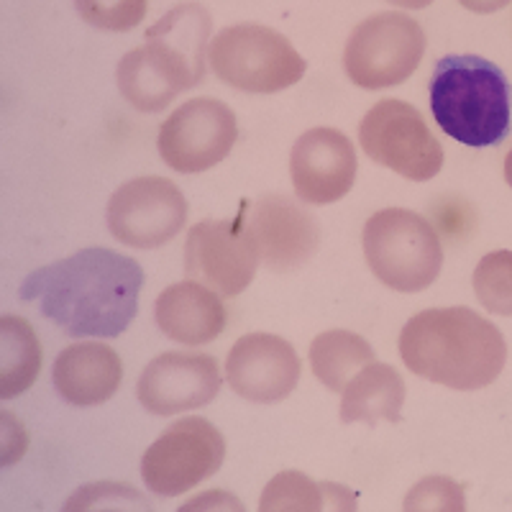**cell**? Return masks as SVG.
<instances>
[{"instance_id":"cell-24","label":"cell","mask_w":512,"mask_h":512,"mask_svg":"<svg viewBox=\"0 0 512 512\" xmlns=\"http://www.w3.org/2000/svg\"><path fill=\"white\" fill-rule=\"evenodd\" d=\"M474 295L489 313L512 315V251L500 249L482 256L474 269Z\"/></svg>"},{"instance_id":"cell-30","label":"cell","mask_w":512,"mask_h":512,"mask_svg":"<svg viewBox=\"0 0 512 512\" xmlns=\"http://www.w3.org/2000/svg\"><path fill=\"white\" fill-rule=\"evenodd\" d=\"M466 11L479 13V16H487V13H497L505 6H510L512 0H459Z\"/></svg>"},{"instance_id":"cell-12","label":"cell","mask_w":512,"mask_h":512,"mask_svg":"<svg viewBox=\"0 0 512 512\" xmlns=\"http://www.w3.org/2000/svg\"><path fill=\"white\" fill-rule=\"evenodd\" d=\"M205 67L192 62L185 52L162 36L146 34L144 47L123 54L116 67L118 90L123 100L141 113L164 111L182 90L195 88Z\"/></svg>"},{"instance_id":"cell-25","label":"cell","mask_w":512,"mask_h":512,"mask_svg":"<svg viewBox=\"0 0 512 512\" xmlns=\"http://www.w3.org/2000/svg\"><path fill=\"white\" fill-rule=\"evenodd\" d=\"M402 512H466L464 487L443 474L423 477L408 489Z\"/></svg>"},{"instance_id":"cell-26","label":"cell","mask_w":512,"mask_h":512,"mask_svg":"<svg viewBox=\"0 0 512 512\" xmlns=\"http://www.w3.org/2000/svg\"><path fill=\"white\" fill-rule=\"evenodd\" d=\"M149 0H75V8L93 29L123 34L144 21Z\"/></svg>"},{"instance_id":"cell-8","label":"cell","mask_w":512,"mask_h":512,"mask_svg":"<svg viewBox=\"0 0 512 512\" xmlns=\"http://www.w3.org/2000/svg\"><path fill=\"white\" fill-rule=\"evenodd\" d=\"M359 144L372 162L410 182H428L441 172L443 146L405 100H379L361 118Z\"/></svg>"},{"instance_id":"cell-22","label":"cell","mask_w":512,"mask_h":512,"mask_svg":"<svg viewBox=\"0 0 512 512\" xmlns=\"http://www.w3.org/2000/svg\"><path fill=\"white\" fill-rule=\"evenodd\" d=\"M259 512H326L323 482L295 469L274 474L262 489Z\"/></svg>"},{"instance_id":"cell-19","label":"cell","mask_w":512,"mask_h":512,"mask_svg":"<svg viewBox=\"0 0 512 512\" xmlns=\"http://www.w3.org/2000/svg\"><path fill=\"white\" fill-rule=\"evenodd\" d=\"M405 405V382L390 364H369L341 392V420L377 425L382 420L400 423Z\"/></svg>"},{"instance_id":"cell-11","label":"cell","mask_w":512,"mask_h":512,"mask_svg":"<svg viewBox=\"0 0 512 512\" xmlns=\"http://www.w3.org/2000/svg\"><path fill=\"white\" fill-rule=\"evenodd\" d=\"M262 264L246 218L195 223L185 241V272L190 280L233 297L254 282Z\"/></svg>"},{"instance_id":"cell-5","label":"cell","mask_w":512,"mask_h":512,"mask_svg":"<svg viewBox=\"0 0 512 512\" xmlns=\"http://www.w3.org/2000/svg\"><path fill=\"white\" fill-rule=\"evenodd\" d=\"M213 75L249 95H272L303 80L308 64L290 39L262 24H236L210 41Z\"/></svg>"},{"instance_id":"cell-3","label":"cell","mask_w":512,"mask_h":512,"mask_svg":"<svg viewBox=\"0 0 512 512\" xmlns=\"http://www.w3.org/2000/svg\"><path fill=\"white\" fill-rule=\"evenodd\" d=\"M431 113L443 134L484 149L510 134V85L505 72L477 54H451L436 62Z\"/></svg>"},{"instance_id":"cell-21","label":"cell","mask_w":512,"mask_h":512,"mask_svg":"<svg viewBox=\"0 0 512 512\" xmlns=\"http://www.w3.org/2000/svg\"><path fill=\"white\" fill-rule=\"evenodd\" d=\"M41 346L34 328L16 315L0 318V400L21 395L36 382Z\"/></svg>"},{"instance_id":"cell-16","label":"cell","mask_w":512,"mask_h":512,"mask_svg":"<svg viewBox=\"0 0 512 512\" xmlns=\"http://www.w3.org/2000/svg\"><path fill=\"white\" fill-rule=\"evenodd\" d=\"M246 226L259 259L272 272H292L310 262L320 244V226L310 210L285 195H264L246 210Z\"/></svg>"},{"instance_id":"cell-15","label":"cell","mask_w":512,"mask_h":512,"mask_svg":"<svg viewBox=\"0 0 512 512\" xmlns=\"http://www.w3.org/2000/svg\"><path fill=\"white\" fill-rule=\"evenodd\" d=\"M290 177L300 203H338L356 180L354 144L338 128H310L292 146Z\"/></svg>"},{"instance_id":"cell-13","label":"cell","mask_w":512,"mask_h":512,"mask_svg":"<svg viewBox=\"0 0 512 512\" xmlns=\"http://www.w3.org/2000/svg\"><path fill=\"white\" fill-rule=\"evenodd\" d=\"M221 384V367L213 356L167 351L146 364L136 397L146 413L177 415L210 405Z\"/></svg>"},{"instance_id":"cell-10","label":"cell","mask_w":512,"mask_h":512,"mask_svg":"<svg viewBox=\"0 0 512 512\" xmlns=\"http://www.w3.org/2000/svg\"><path fill=\"white\" fill-rule=\"evenodd\" d=\"M108 231L131 249H159L187 223V200L164 177H136L113 192L105 210Z\"/></svg>"},{"instance_id":"cell-29","label":"cell","mask_w":512,"mask_h":512,"mask_svg":"<svg viewBox=\"0 0 512 512\" xmlns=\"http://www.w3.org/2000/svg\"><path fill=\"white\" fill-rule=\"evenodd\" d=\"M323 492H326V512H356L359 510V500L356 492L346 484L338 482H323Z\"/></svg>"},{"instance_id":"cell-7","label":"cell","mask_w":512,"mask_h":512,"mask_svg":"<svg viewBox=\"0 0 512 512\" xmlns=\"http://www.w3.org/2000/svg\"><path fill=\"white\" fill-rule=\"evenodd\" d=\"M226 461V438L205 418L172 423L141 459V479L157 497H180L210 479Z\"/></svg>"},{"instance_id":"cell-28","label":"cell","mask_w":512,"mask_h":512,"mask_svg":"<svg viewBox=\"0 0 512 512\" xmlns=\"http://www.w3.org/2000/svg\"><path fill=\"white\" fill-rule=\"evenodd\" d=\"M177 512H246V507L228 489H208L190 497L185 505L177 507Z\"/></svg>"},{"instance_id":"cell-20","label":"cell","mask_w":512,"mask_h":512,"mask_svg":"<svg viewBox=\"0 0 512 512\" xmlns=\"http://www.w3.org/2000/svg\"><path fill=\"white\" fill-rule=\"evenodd\" d=\"M374 349L369 341L351 331H326L310 344V367L318 382L331 392H344L346 384L364 367L374 364Z\"/></svg>"},{"instance_id":"cell-1","label":"cell","mask_w":512,"mask_h":512,"mask_svg":"<svg viewBox=\"0 0 512 512\" xmlns=\"http://www.w3.org/2000/svg\"><path fill=\"white\" fill-rule=\"evenodd\" d=\"M144 269L136 259L93 246L31 272L21 300L72 338H116L139 310Z\"/></svg>"},{"instance_id":"cell-4","label":"cell","mask_w":512,"mask_h":512,"mask_svg":"<svg viewBox=\"0 0 512 512\" xmlns=\"http://www.w3.org/2000/svg\"><path fill=\"white\" fill-rule=\"evenodd\" d=\"M364 256L372 274L395 292L428 290L443 267V246L431 221L405 208H384L364 223Z\"/></svg>"},{"instance_id":"cell-27","label":"cell","mask_w":512,"mask_h":512,"mask_svg":"<svg viewBox=\"0 0 512 512\" xmlns=\"http://www.w3.org/2000/svg\"><path fill=\"white\" fill-rule=\"evenodd\" d=\"M26 446H29V438H26L24 425L11 413H0V464H16L26 454Z\"/></svg>"},{"instance_id":"cell-18","label":"cell","mask_w":512,"mask_h":512,"mask_svg":"<svg viewBox=\"0 0 512 512\" xmlns=\"http://www.w3.org/2000/svg\"><path fill=\"white\" fill-rule=\"evenodd\" d=\"M123 379V364L111 346L98 341L72 344L54 359L52 382L62 402L95 408L111 400Z\"/></svg>"},{"instance_id":"cell-6","label":"cell","mask_w":512,"mask_h":512,"mask_svg":"<svg viewBox=\"0 0 512 512\" xmlns=\"http://www.w3.org/2000/svg\"><path fill=\"white\" fill-rule=\"evenodd\" d=\"M425 54V34L405 13H377L361 21L344 49V72L364 90L402 85Z\"/></svg>"},{"instance_id":"cell-31","label":"cell","mask_w":512,"mask_h":512,"mask_svg":"<svg viewBox=\"0 0 512 512\" xmlns=\"http://www.w3.org/2000/svg\"><path fill=\"white\" fill-rule=\"evenodd\" d=\"M392 6L397 8H408V11H420V8H428L433 0H387Z\"/></svg>"},{"instance_id":"cell-2","label":"cell","mask_w":512,"mask_h":512,"mask_svg":"<svg viewBox=\"0 0 512 512\" xmlns=\"http://www.w3.org/2000/svg\"><path fill=\"white\" fill-rule=\"evenodd\" d=\"M400 356L428 382L474 392L500 377L507 344L500 328L472 308H431L402 326Z\"/></svg>"},{"instance_id":"cell-23","label":"cell","mask_w":512,"mask_h":512,"mask_svg":"<svg viewBox=\"0 0 512 512\" xmlns=\"http://www.w3.org/2000/svg\"><path fill=\"white\" fill-rule=\"evenodd\" d=\"M59 512H154V505L131 484L90 482L77 487Z\"/></svg>"},{"instance_id":"cell-32","label":"cell","mask_w":512,"mask_h":512,"mask_svg":"<svg viewBox=\"0 0 512 512\" xmlns=\"http://www.w3.org/2000/svg\"><path fill=\"white\" fill-rule=\"evenodd\" d=\"M505 180H507V185L512 187V152L507 154V159H505Z\"/></svg>"},{"instance_id":"cell-9","label":"cell","mask_w":512,"mask_h":512,"mask_svg":"<svg viewBox=\"0 0 512 512\" xmlns=\"http://www.w3.org/2000/svg\"><path fill=\"white\" fill-rule=\"evenodd\" d=\"M239 139V123L226 103L195 98L180 105L162 123L157 149L162 162L180 175H200L231 154Z\"/></svg>"},{"instance_id":"cell-14","label":"cell","mask_w":512,"mask_h":512,"mask_svg":"<svg viewBox=\"0 0 512 512\" xmlns=\"http://www.w3.org/2000/svg\"><path fill=\"white\" fill-rule=\"evenodd\" d=\"M226 382L241 400L277 405L287 400L300 382V359L282 336L249 333L228 351Z\"/></svg>"},{"instance_id":"cell-17","label":"cell","mask_w":512,"mask_h":512,"mask_svg":"<svg viewBox=\"0 0 512 512\" xmlns=\"http://www.w3.org/2000/svg\"><path fill=\"white\" fill-rule=\"evenodd\" d=\"M157 328L175 344L203 346L226 331L228 313L221 292L195 280L169 285L154 305Z\"/></svg>"}]
</instances>
